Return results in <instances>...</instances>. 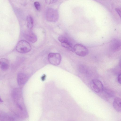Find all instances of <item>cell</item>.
<instances>
[{
    "label": "cell",
    "instance_id": "cell-10",
    "mask_svg": "<svg viewBox=\"0 0 121 121\" xmlns=\"http://www.w3.org/2000/svg\"><path fill=\"white\" fill-rule=\"evenodd\" d=\"M113 106L116 111L121 112V98L119 97L115 98L113 102Z\"/></svg>",
    "mask_w": 121,
    "mask_h": 121
},
{
    "label": "cell",
    "instance_id": "cell-5",
    "mask_svg": "<svg viewBox=\"0 0 121 121\" xmlns=\"http://www.w3.org/2000/svg\"><path fill=\"white\" fill-rule=\"evenodd\" d=\"M73 50L76 55L82 57L86 56L88 53L87 48L84 46L80 44L75 45L73 47Z\"/></svg>",
    "mask_w": 121,
    "mask_h": 121
},
{
    "label": "cell",
    "instance_id": "cell-7",
    "mask_svg": "<svg viewBox=\"0 0 121 121\" xmlns=\"http://www.w3.org/2000/svg\"><path fill=\"white\" fill-rule=\"evenodd\" d=\"M58 39L61 43V45L63 47L69 50H70L72 48V43L67 38L60 36L58 37Z\"/></svg>",
    "mask_w": 121,
    "mask_h": 121
},
{
    "label": "cell",
    "instance_id": "cell-9",
    "mask_svg": "<svg viewBox=\"0 0 121 121\" xmlns=\"http://www.w3.org/2000/svg\"><path fill=\"white\" fill-rule=\"evenodd\" d=\"M28 79L27 75L22 73H19L17 75V81L18 84L20 86L24 84Z\"/></svg>",
    "mask_w": 121,
    "mask_h": 121
},
{
    "label": "cell",
    "instance_id": "cell-19",
    "mask_svg": "<svg viewBox=\"0 0 121 121\" xmlns=\"http://www.w3.org/2000/svg\"></svg>",
    "mask_w": 121,
    "mask_h": 121
},
{
    "label": "cell",
    "instance_id": "cell-2",
    "mask_svg": "<svg viewBox=\"0 0 121 121\" xmlns=\"http://www.w3.org/2000/svg\"><path fill=\"white\" fill-rule=\"evenodd\" d=\"M59 15L57 11L55 9L50 8L46 10L45 14V18L49 22H55L57 21Z\"/></svg>",
    "mask_w": 121,
    "mask_h": 121
},
{
    "label": "cell",
    "instance_id": "cell-11",
    "mask_svg": "<svg viewBox=\"0 0 121 121\" xmlns=\"http://www.w3.org/2000/svg\"><path fill=\"white\" fill-rule=\"evenodd\" d=\"M0 66L1 69L3 71L7 70L9 66V62L8 60L5 58H2L0 60Z\"/></svg>",
    "mask_w": 121,
    "mask_h": 121
},
{
    "label": "cell",
    "instance_id": "cell-14",
    "mask_svg": "<svg viewBox=\"0 0 121 121\" xmlns=\"http://www.w3.org/2000/svg\"><path fill=\"white\" fill-rule=\"evenodd\" d=\"M34 5L36 10L40 11L41 9V5L37 1L35 2L34 3Z\"/></svg>",
    "mask_w": 121,
    "mask_h": 121
},
{
    "label": "cell",
    "instance_id": "cell-1",
    "mask_svg": "<svg viewBox=\"0 0 121 121\" xmlns=\"http://www.w3.org/2000/svg\"><path fill=\"white\" fill-rule=\"evenodd\" d=\"M31 47L30 44L27 41L22 40L20 41L17 43L16 49L18 52L25 53L30 52Z\"/></svg>",
    "mask_w": 121,
    "mask_h": 121
},
{
    "label": "cell",
    "instance_id": "cell-6",
    "mask_svg": "<svg viewBox=\"0 0 121 121\" xmlns=\"http://www.w3.org/2000/svg\"><path fill=\"white\" fill-rule=\"evenodd\" d=\"M110 48L113 52H117L121 49V41L117 39H113L110 42Z\"/></svg>",
    "mask_w": 121,
    "mask_h": 121
},
{
    "label": "cell",
    "instance_id": "cell-15",
    "mask_svg": "<svg viewBox=\"0 0 121 121\" xmlns=\"http://www.w3.org/2000/svg\"><path fill=\"white\" fill-rule=\"evenodd\" d=\"M58 0H45L46 3L48 4H50L56 2Z\"/></svg>",
    "mask_w": 121,
    "mask_h": 121
},
{
    "label": "cell",
    "instance_id": "cell-12",
    "mask_svg": "<svg viewBox=\"0 0 121 121\" xmlns=\"http://www.w3.org/2000/svg\"><path fill=\"white\" fill-rule=\"evenodd\" d=\"M27 26L29 29H31L34 25V21L33 18L30 15H28L27 17Z\"/></svg>",
    "mask_w": 121,
    "mask_h": 121
},
{
    "label": "cell",
    "instance_id": "cell-3",
    "mask_svg": "<svg viewBox=\"0 0 121 121\" xmlns=\"http://www.w3.org/2000/svg\"><path fill=\"white\" fill-rule=\"evenodd\" d=\"M90 86L92 89L97 93H101L104 88L101 81L97 79H94L91 81Z\"/></svg>",
    "mask_w": 121,
    "mask_h": 121
},
{
    "label": "cell",
    "instance_id": "cell-17",
    "mask_svg": "<svg viewBox=\"0 0 121 121\" xmlns=\"http://www.w3.org/2000/svg\"><path fill=\"white\" fill-rule=\"evenodd\" d=\"M117 79L118 82L121 84V73H120L118 75Z\"/></svg>",
    "mask_w": 121,
    "mask_h": 121
},
{
    "label": "cell",
    "instance_id": "cell-16",
    "mask_svg": "<svg viewBox=\"0 0 121 121\" xmlns=\"http://www.w3.org/2000/svg\"><path fill=\"white\" fill-rule=\"evenodd\" d=\"M115 10L121 19V10L118 8H115Z\"/></svg>",
    "mask_w": 121,
    "mask_h": 121
},
{
    "label": "cell",
    "instance_id": "cell-4",
    "mask_svg": "<svg viewBox=\"0 0 121 121\" xmlns=\"http://www.w3.org/2000/svg\"><path fill=\"white\" fill-rule=\"evenodd\" d=\"M61 58L60 54L57 53H50L48 56V59L49 62L54 65H59L61 61Z\"/></svg>",
    "mask_w": 121,
    "mask_h": 121
},
{
    "label": "cell",
    "instance_id": "cell-8",
    "mask_svg": "<svg viewBox=\"0 0 121 121\" xmlns=\"http://www.w3.org/2000/svg\"><path fill=\"white\" fill-rule=\"evenodd\" d=\"M24 35L25 38L26 40L32 43H35L37 40V36L31 31H26L24 33Z\"/></svg>",
    "mask_w": 121,
    "mask_h": 121
},
{
    "label": "cell",
    "instance_id": "cell-13",
    "mask_svg": "<svg viewBox=\"0 0 121 121\" xmlns=\"http://www.w3.org/2000/svg\"><path fill=\"white\" fill-rule=\"evenodd\" d=\"M102 92L104 93L105 97L106 96V99H108L109 97H113L114 96V94L113 92L109 89L104 88Z\"/></svg>",
    "mask_w": 121,
    "mask_h": 121
},
{
    "label": "cell",
    "instance_id": "cell-18",
    "mask_svg": "<svg viewBox=\"0 0 121 121\" xmlns=\"http://www.w3.org/2000/svg\"><path fill=\"white\" fill-rule=\"evenodd\" d=\"M45 75H43V76L42 77V79L43 81H44L45 80Z\"/></svg>",
    "mask_w": 121,
    "mask_h": 121
}]
</instances>
